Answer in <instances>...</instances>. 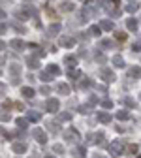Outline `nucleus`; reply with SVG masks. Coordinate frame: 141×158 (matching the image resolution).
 <instances>
[{
	"label": "nucleus",
	"mask_w": 141,
	"mask_h": 158,
	"mask_svg": "<svg viewBox=\"0 0 141 158\" xmlns=\"http://www.w3.org/2000/svg\"><path fill=\"white\" fill-rule=\"evenodd\" d=\"M107 151H109V154H113V156H122V154H124V145L120 143V139H115L113 143H109Z\"/></svg>",
	"instance_id": "obj_1"
},
{
	"label": "nucleus",
	"mask_w": 141,
	"mask_h": 158,
	"mask_svg": "<svg viewBox=\"0 0 141 158\" xmlns=\"http://www.w3.org/2000/svg\"><path fill=\"white\" fill-rule=\"evenodd\" d=\"M100 77H102V81H106V83H113V81H117L115 72H113L111 68H107V66H104L102 70H100Z\"/></svg>",
	"instance_id": "obj_2"
},
{
	"label": "nucleus",
	"mask_w": 141,
	"mask_h": 158,
	"mask_svg": "<svg viewBox=\"0 0 141 158\" xmlns=\"http://www.w3.org/2000/svg\"><path fill=\"white\" fill-rule=\"evenodd\" d=\"M45 109L49 113H58V109H60L58 98H47V100H45Z\"/></svg>",
	"instance_id": "obj_3"
},
{
	"label": "nucleus",
	"mask_w": 141,
	"mask_h": 158,
	"mask_svg": "<svg viewBox=\"0 0 141 158\" xmlns=\"http://www.w3.org/2000/svg\"><path fill=\"white\" fill-rule=\"evenodd\" d=\"M32 135H34V139H36L39 145H45V143H47V134H45L42 128H34Z\"/></svg>",
	"instance_id": "obj_4"
},
{
	"label": "nucleus",
	"mask_w": 141,
	"mask_h": 158,
	"mask_svg": "<svg viewBox=\"0 0 141 158\" xmlns=\"http://www.w3.org/2000/svg\"><path fill=\"white\" fill-rule=\"evenodd\" d=\"M96 118H98L102 124H109V123L113 121V117H111L109 111H98V113H96Z\"/></svg>",
	"instance_id": "obj_5"
},
{
	"label": "nucleus",
	"mask_w": 141,
	"mask_h": 158,
	"mask_svg": "<svg viewBox=\"0 0 141 158\" xmlns=\"http://www.w3.org/2000/svg\"><path fill=\"white\" fill-rule=\"evenodd\" d=\"M111 64H113L115 68H118V70L126 68V62H124V58L120 56V55H113V56H111Z\"/></svg>",
	"instance_id": "obj_6"
},
{
	"label": "nucleus",
	"mask_w": 141,
	"mask_h": 158,
	"mask_svg": "<svg viewBox=\"0 0 141 158\" xmlns=\"http://www.w3.org/2000/svg\"><path fill=\"white\" fill-rule=\"evenodd\" d=\"M27 143H21V141H13L11 143V151L15 152V154H23V152H27Z\"/></svg>",
	"instance_id": "obj_7"
},
{
	"label": "nucleus",
	"mask_w": 141,
	"mask_h": 158,
	"mask_svg": "<svg viewBox=\"0 0 141 158\" xmlns=\"http://www.w3.org/2000/svg\"><path fill=\"white\" fill-rule=\"evenodd\" d=\"M58 44L62 45V47H73L75 45V38H72V36H60Z\"/></svg>",
	"instance_id": "obj_8"
},
{
	"label": "nucleus",
	"mask_w": 141,
	"mask_h": 158,
	"mask_svg": "<svg viewBox=\"0 0 141 158\" xmlns=\"http://www.w3.org/2000/svg\"><path fill=\"white\" fill-rule=\"evenodd\" d=\"M64 64H68V70H75V68H77V56L66 55V56H64Z\"/></svg>",
	"instance_id": "obj_9"
},
{
	"label": "nucleus",
	"mask_w": 141,
	"mask_h": 158,
	"mask_svg": "<svg viewBox=\"0 0 141 158\" xmlns=\"http://www.w3.org/2000/svg\"><path fill=\"white\" fill-rule=\"evenodd\" d=\"M126 75L132 77V79H141V66H130Z\"/></svg>",
	"instance_id": "obj_10"
},
{
	"label": "nucleus",
	"mask_w": 141,
	"mask_h": 158,
	"mask_svg": "<svg viewBox=\"0 0 141 158\" xmlns=\"http://www.w3.org/2000/svg\"><path fill=\"white\" fill-rule=\"evenodd\" d=\"M10 45L15 49V51H23L25 47H27V44L23 42V40L21 38H15V40H11V42H10Z\"/></svg>",
	"instance_id": "obj_11"
},
{
	"label": "nucleus",
	"mask_w": 141,
	"mask_h": 158,
	"mask_svg": "<svg viewBox=\"0 0 141 158\" xmlns=\"http://www.w3.org/2000/svg\"><path fill=\"white\" fill-rule=\"evenodd\" d=\"M126 28L130 30V32H135L137 28H139V21L135 17H128V21H126Z\"/></svg>",
	"instance_id": "obj_12"
},
{
	"label": "nucleus",
	"mask_w": 141,
	"mask_h": 158,
	"mask_svg": "<svg viewBox=\"0 0 141 158\" xmlns=\"http://www.w3.org/2000/svg\"><path fill=\"white\" fill-rule=\"evenodd\" d=\"M28 123H30L28 117H27V118H23V117H17V118H15V124H17L19 130H27V128H28Z\"/></svg>",
	"instance_id": "obj_13"
},
{
	"label": "nucleus",
	"mask_w": 141,
	"mask_h": 158,
	"mask_svg": "<svg viewBox=\"0 0 141 158\" xmlns=\"http://www.w3.org/2000/svg\"><path fill=\"white\" fill-rule=\"evenodd\" d=\"M100 27H102L104 30H107V32H111L115 28V21H111V19H104V21H100Z\"/></svg>",
	"instance_id": "obj_14"
},
{
	"label": "nucleus",
	"mask_w": 141,
	"mask_h": 158,
	"mask_svg": "<svg viewBox=\"0 0 141 158\" xmlns=\"http://www.w3.org/2000/svg\"><path fill=\"white\" fill-rule=\"evenodd\" d=\"M64 137L70 141V139H73V141H79V134H77V130H73V128H68V132H64Z\"/></svg>",
	"instance_id": "obj_15"
},
{
	"label": "nucleus",
	"mask_w": 141,
	"mask_h": 158,
	"mask_svg": "<svg viewBox=\"0 0 141 158\" xmlns=\"http://www.w3.org/2000/svg\"><path fill=\"white\" fill-rule=\"evenodd\" d=\"M56 92H58L60 96H68V94H70V87H68V83H58Z\"/></svg>",
	"instance_id": "obj_16"
},
{
	"label": "nucleus",
	"mask_w": 141,
	"mask_h": 158,
	"mask_svg": "<svg viewBox=\"0 0 141 158\" xmlns=\"http://www.w3.org/2000/svg\"><path fill=\"white\" fill-rule=\"evenodd\" d=\"M60 23H53V25H49V28H47V32H49V36H58L60 34Z\"/></svg>",
	"instance_id": "obj_17"
},
{
	"label": "nucleus",
	"mask_w": 141,
	"mask_h": 158,
	"mask_svg": "<svg viewBox=\"0 0 141 158\" xmlns=\"http://www.w3.org/2000/svg\"><path fill=\"white\" fill-rule=\"evenodd\" d=\"M27 66H28L30 70H38V66H39L38 56H28V58H27Z\"/></svg>",
	"instance_id": "obj_18"
},
{
	"label": "nucleus",
	"mask_w": 141,
	"mask_h": 158,
	"mask_svg": "<svg viewBox=\"0 0 141 158\" xmlns=\"http://www.w3.org/2000/svg\"><path fill=\"white\" fill-rule=\"evenodd\" d=\"M115 117L118 118V121H130V111L120 109V111H117V113H115Z\"/></svg>",
	"instance_id": "obj_19"
},
{
	"label": "nucleus",
	"mask_w": 141,
	"mask_h": 158,
	"mask_svg": "<svg viewBox=\"0 0 141 158\" xmlns=\"http://www.w3.org/2000/svg\"><path fill=\"white\" fill-rule=\"evenodd\" d=\"M27 117H28L30 123H39V121H42V115L36 113V111H27Z\"/></svg>",
	"instance_id": "obj_20"
},
{
	"label": "nucleus",
	"mask_w": 141,
	"mask_h": 158,
	"mask_svg": "<svg viewBox=\"0 0 141 158\" xmlns=\"http://www.w3.org/2000/svg\"><path fill=\"white\" fill-rule=\"evenodd\" d=\"M21 94H23L25 98H34V96H36V90H34L32 87H23V89H21Z\"/></svg>",
	"instance_id": "obj_21"
},
{
	"label": "nucleus",
	"mask_w": 141,
	"mask_h": 158,
	"mask_svg": "<svg viewBox=\"0 0 141 158\" xmlns=\"http://www.w3.org/2000/svg\"><path fill=\"white\" fill-rule=\"evenodd\" d=\"M102 30H104V28L100 27V25H92V27L89 28V34H90V36H94V38H98L100 34H102Z\"/></svg>",
	"instance_id": "obj_22"
},
{
	"label": "nucleus",
	"mask_w": 141,
	"mask_h": 158,
	"mask_svg": "<svg viewBox=\"0 0 141 158\" xmlns=\"http://www.w3.org/2000/svg\"><path fill=\"white\" fill-rule=\"evenodd\" d=\"M73 8H75V4L70 2V0H64V2L60 4V10H62V11H73Z\"/></svg>",
	"instance_id": "obj_23"
},
{
	"label": "nucleus",
	"mask_w": 141,
	"mask_h": 158,
	"mask_svg": "<svg viewBox=\"0 0 141 158\" xmlns=\"http://www.w3.org/2000/svg\"><path fill=\"white\" fill-rule=\"evenodd\" d=\"M47 132L53 134V135L58 134V132H60V130H58V124H56V123H49V124H47Z\"/></svg>",
	"instance_id": "obj_24"
},
{
	"label": "nucleus",
	"mask_w": 141,
	"mask_h": 158,
	"mask_svg": "<svg viewBox=\"0 0 141 158\" xmlns=\"http://www.w3.org/2000/svg\"><path fill=\"white\" fill-rule=\"evenodd\" d=\"M39 77H42V81H45V83H47V81H51V77H55V75L47 70V72H42V73H39Z\"/></svg>",
	"instance_id": "obj_25"
},
{
	"label": "nucleus",
	"mask_w": 141,
	"mask_h": 158,
	"mask_svg": "<svg viewBox=\"0 0 141 158\" xmlns=\"http://www.w3.org/2000/svg\"><path fill=\"white\" fill-rule=\"evenodd\" d=\"M47 70H49L55 77H56V75H60V68H58L56 64H49V66H47Z\"/></svg>",
	"instance_id": "obj_26"
},
{
	"label": "nucleus",
	"mask_w": 141,
	"mask_h": 158,
	"mask_svg": "<svg viewBox=\"0 0 141 158\" xmlns=\"http://www.w3.org/2000/svg\"><path fill=\"white\" fill-rule=\"evenodd\" d=\"M10 73L11 75H19V73H21V66H19V64H11L10 66Z\"/></svg>",
	"instance_id": "obj_27"
},
{
	"label": "nucleus",
	"mask_w": 141,
	"mask_h": 158,
	"mask_svg": "<svg viewBox=\"0 0 141 158\" xmlns=\"http://www.w3.org/2000/svg\"><path fill=\"white\" fill-rule=\"evenodd\" d=\"M94 58H96V62H100V64L106 62V56L102 55V51H96V53H94Z\"/></svg>",
	"instance_id": "obj_28"
},
{
	"label": "nucleus",
	"mask_w": 141,
	"mask_h": 158,
	"mask_svg": "<svg viewBox=\"0 0 141 158\" xmlns=\"http://www.w3.org/2000/svg\"><path fill=\"white\" fill-rule=\"evenodd\" d=\"M124 106H126V107H130V109H134V107H135V100L128 96V98H124Z\"/></svg>",
	"instance_id": "obj_29"
},
{
	"label": "nucleus",
	"mask_w": 141,
	"mask_h": 158,
	"mask_svg": "<svg viewBox=\"0 0 141 158\" xmlns=\"http://www.w3.org/2000/svg\"><path fill=\"white\" fill-rule=\"evenodd\" d=\"M53 152H56V154H64V152H66V149L60 145V143H56V145H53Z\"/></svg>",
	"instance_id": "obj_30"
},
{
	"label": "nucleus",
	"mask_w": 141,
	"mask_h": 158,
	"mask_svg": "<svg viewBox=\"0 0 141 158\" xmlns=\"http://www.w3.org/2000/svg\"><path fill=\"white\" fill-rule=\"evenodd\" d=\"M23 10L28 13V15H36V8L34 6H30V4H27V6H23Z\"/></svg>",
	"instance_id": "obj_31"
},
{
	"label": "nucleus",
	"mask_w": 141,
	"mask_h": 158,
	"mask_svg": "<svg viewBox=\"0 0 141 158\" xmlns=\"http://www.w3.org/2000/svg\"><path fill=\"white\" fill-rule=\"evenodd\" d=\"M58 121H72V113H58Z\"/></svg>",
	"instance_id": "obj_32"
},
{
	"label": "nucleus",
	"mask_w": 141,
	"mask_h": 158,
	"mask_svg": "<svg viewBox=\"0 0 141 158\" xmlns=\"http://www.w3.org/2000/svg\"><path fill=\"white\" fill-rule=\"evenodd\" d=\"M90 106H92L90 102H89V104H85V106H81V107H79V113H85V115H87V113H90V111H89V109H90Z\"/></svg>",
	"instance_id": "obj_33"
},
{
	"label": "nucleus",
	"mask_w": 141,
	"mask_h": 158,
	"mask_svg": "<svg viewBox=\"0 0 141 158\" xmlns=\"http://www.w3.org/2000/svg\"><path fill=\"white\" fill-rule=\"evenodd\" d=\"M137 8H139L137 4H128V6H126V11H130V13H134V11H137Z\"/></svg>",
	"instance_id": "obj_34"
},
{
	"label": "nucleus",
	"mask_w": 141,
	"mask_h": 158,
	"mask_svg": "<svg viewBox=\"0 0 141 158\" xmlns=\"http://www.w3.org/2000/svg\"><path fill=\"white\" fill-rule=\"evenodd\" d=\"M132 51L139 53V51H141V42H134V44H132Z\"/></svg>",
	"instance_id": "obj_35"
},
{
	"label": "nucleus",
	"mask_w": 141,
	"mask_h": 158,
	"mask_svg": "<svg viewBox=\"0 0 141 158\" xmlns=\"http://www.w3.org/2000/svg\"><path fill=\"white\" fill-rule=\"evenodd\" d=\"M102 107L111 109V107H113V102H111V100H104V102H102Z\"/></svg>",
	"instance_id": "obj_36"
},
{
	"label": "nucleus",
	"mask_w": 141,
	"mask_h": 158,
	"mask_svg": "<svg viewBox=\"0 0 141 158\" xmlns=\"http://www.w3.org/2000/svg\"><path fill=\"white\" fill-rule=\"evenodd\" d=\"M39 92H42V94H51V89L47 85H44V87H39Z\"/></svg>",
	"instance_id": "obj_37"
},
{
	"label": "nucleus",
	"mask_w": 141,
	"mask_h": 158,
	"mask_svg": "<svg viewBox=\"0 0 141 158\" xmlns=\"http://www.w3.org/2000/svg\"><path fill=\"white\" fill-rule=\"evenodd\" d=\"M102 45L109 49V47H113V42H111V40H104V42H102Z\"/></svg>",
	"instance_id": "obj_38"
},
{
	"label": "nucleus",
	"mask_w": 141,
	"mask_h": 158,
	"mask_svg": "<svg viewBox=\"0 0 141 158\" xmlns=\"http://www.w3.org/2000/svg\"><path fill=\"white\" fill-rule=\"evenodd\" d=\"M44 55H45V51H42L39 47H38V49H36V53H34V56H38V58H39V56H44Z\"/></svg>",
	"instance_id": "obj_39"
},
{
	"label": "nucleus",
	"mask_w": 141,
	"mask_h": 158,
	"mask_svg": "<svg viewBox=\"0 0 141 158\" xmlns=\"http://www.w3.org/2000/svg\"><path fill=\"white\" fill-rule=\"evenodd\" d=\"M115 36H117V40H124V38H126L124 32H115Z\"/></svg>",
	"instance_id": "obj_40"
},
{
	"label": "nucleus",
	"mask_w": 141,
	"mask_h": 158,
	"mask_svg": "<svg viewBox=\"0 0 141 158\" xmlns=\"http://www.w3.org/2000/svg\"><path fill=\"white\" fill-rule=\"evenodd\" d=\"M128 152H137V145H128Z\"/></svg>",
	"instance_id": "obj_41"
},
{
	"label": "nucleus",
	"mask_w": 141,
	"mask_h": 158,
	"mask_svg": "<svg viewBox=\"0 0 141 158\" xmlns=\"http://www.w3.org/2000/svg\"><path fill=\"white\" fill-rule=\"evenodd\" d=\"M10 118H11V117H10V113H2V121H4V123H6V121H10Z\"/></svg>",
	"instance_id": "obj_42"
},
{
	"label": "nucleus",
	"mask_w": 141,
	"mask_h": 158,
	"mask_svg": "<svg viewBox=\"0 0 141 158\" xmlns=\"http://www.w3.org/2000/svg\"><path fill=\"white\" fill-rule=\"evenodd\" d=\"M92 139H94V135L89 134V135H87V143H96V141H92Z\"/></svg>",
	"instance_id": "obj_43"
},
{
	"label": "nucleus",
	"mask_w": 141,
	"mask_h": 158,
	"mask_svg": "<svg viewBox=\"0 0 141 158\" xmlns=\"http://www.w3.org/2000/svg\"><path fill=\"white\" fill-rule=\"evenodd\" d=\"M77 152H79V154H83V156H85V154H87V149H85V147H79V149H77Z\"/></svg>",
	"instance_id": "obj_44"
},
{
	"label": "nucleus",
	"mask_w": 141,
	"mask_h": 158,
	"mask_svg": "<svg viewBox=\"0 0 141 158\" xmlns=\"http://www.w3.org/2000/svg\"><path fill=\"white\" fill-rule=\"evenodd\" d=\"M139 98H141V94H139Z\"/></svg>",
	"instance_id": "obj_45"
}]
</instances>
